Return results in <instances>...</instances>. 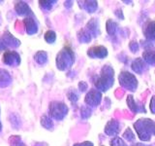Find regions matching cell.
Returning a JSON list of instances; mask_svg holds the SVG:
<instances>
[{"label": "cell", "mask_w": 155, "mask_h": 146, "mask_svg": "<svg viewBox=\"0 0 155 146\" xmlns=\"http://www.w3.org/2000/svg\"><path fill=\"white\" fill-rule=\"evenodd\" d=\"M134 128L140 139L143 141H148L152 135H155V122L150 119L143 118L138 120L134 124Z\"/></svg>", "instance_id": "6da1fadb"}, {"label": "cell", "mask_w": 155, "mask_h": 146, "mask_svg": "<svg viewBox=\"0 0 155 146\" xmlns=\"http://www.w3.org/2000/svg\"><path fill=\"white\" fill-rule=\"evenodd\" d=\"M114 71L110 65L106 64L102 68L100 75L97 77L94 82L96 89L99 92H107L114 85Z\"/></svg>", "instance_id": "7a4b0ae2"}, {"label": "cell", "mask_w": 155, "mask_h": 146, "mask_svg": "<svg viewBox=\"0 0 155 146\" xmlns=\"http://www.w3.org/2000/svg\"><path fill=\"white\" fill-rule=\"evenodd\" d=\"M75 61L74 52L70 47H64L56 56V66L59 70L64 71L72 67Z\"/></svg>", "instance_id": "3957f363"}, {"label": "cell", "mask_w": 155, "mask_h": 146, "mask_svg": "<svg viewBox=\"0 0 155 146\" xmlns=\"http://www.w3.org/2000/svg\"><path fill=\"white\" fill-rule=\"evenodd\" d=\"M67 113H68V107L64 102L61 101L51 102L50 107H48V114L53 119L60 121L67 115Z\"/></svg>", "instance_id": "277c9868"}, {"label": "cell", "mask_w": 155, "mask_h": 146, "mask_svg": "<svg viewBox=\"0 0 155 146\" xmlns=\"http://www.w3.org/2000/svg\"><path fill=\"white\" fill-rule=\"evenodd\" d=\"M118 81L121 87L130 92H135L138 87V81L136 77L128 71H122L118 76Z\"/></svg>", "instance_id": "5b68a950"}, {"label": "cell", "mask_w": 155, "mask_h": 146, "mask_svg": "<svg viewBox=\"0 0 155 146\" xmlns=\"http://www.w3.org/2000/svg\"><path fill=\"white\" fill-rule=\"evenodd\" d=\"M102 100V92L98 90H91L86 94L84 101L89 106H97Z\"/></svg>", "instance_id": "8992f818"}, {"label": "cell", "mask_w": 155, "mask_h": 146, "mask_svg": "<svg viewBox=\"0 0 155 146\" xmlns=\"http://www.w3.org/2000/svg\"><path fill=\"white\" fill-rule=\"evenodd\" d=\"M3 61L10 66H18L21 63V57L15 51H6L3 55Z\"/></svg>", "instance_id": "52a82bcc"}, {"label": "cell", "mask_w": 155, "mask_h": 146, "mask_svg": "<svg viewBox=\"0 0 155 146\" xmlns=\"http://www.w3.org/2000/svg\"><path fill=\"white\" fill-rule=\"evenodd\" d=\"M87 56L92 58H105L108 56V50L104 46H93L88 49Z\"/></svg>", "instance_id": "ba28073f"}, {"label": "cell", "mask_w": 155, "mask_h": 146, "mask_svg": "<svg viewBox=\"0 0 155 146\" xmlns=\"http://www.w3.org/2000/svg\"><path fill=\"white\" fill-rule=\"evenodd\" d=\"M143 35L148 41H155V21L149 19L143 24Z\"/></svg>", "instance_id": "9c48e42d"}, {"label": "cell", "mask_w": 155, "mask_h": 146, "mask_svg": "<svg viewBox=\"0 0 155 146\" xmlns=\"http://www.w3.org/2000/svg\"><path fill=\"white\" fill-rule=\"evenodd\" d=\"M119 123L114 119L109 121L105 127V134L110 136H115L119 133Z\"/></svg>", "instance_id": "30bf717a"}, {"label": "cell", "mask_w": 155, "mask_h": 146, "mask_svg": "<svg viewBox=\"0 0 155 146\" xmlns=\"http://www.w3.org/2000/svg\"><path fill=\"white\" fill-rule=\"evenodd\" d=\"M23 24L25 26L26 32L29 35H33L38 31V24L36 21L31 17H27L23 19Z\"/></svg>", "instance_id": "8fae6325"}, {"label": "cell", "mask_w": 155, "mask_h": 146, "mask_svg": "<svg viewBox=\"0 0 155 146\" xmlns=\"http://www.w3.org/2000/svg\"><path fill=\"white\" fill-rule=\"evenodd\" d=\"M2 39L5 43V45L8 47H13V48H16V47H18L19 44H21V41L17 39L15 36H13L11 33L9 31H5L3 36H2Z\"/></svg>", "instance_id": "7c38bea8"}, {"label": "cell", "mask_w": 155, "mask_h": 146, "mask_svg": "<svg viewBox=\"0 0 155 146\" xmlns=\"http://www.w3.org/2000/svg\"><path fill=\"white\" fill-rule=\"evenodd\" d=\"M85 29L91 34V36H93V37H97L100 34L99 23L96 19H91L90 21L87 23Z\"/></svg>", "instance_id": "4fadbf2b"}, {"label": "cell", "mask_w": 155, "mask_h": 146, "mask_svg": "<svg viewBox=\"0 0 155 146\" xmlns=\"http://www.w3.org/2000/svg\"><path fill=\"white\" fill-rule=\"evenodd\" d=\"M132 69L136 73H138V74H142V73H143L147 69V63L144 62L142 57H138L134 60V61L132 62Z\"/></svg>", "instance_id": "5bb4252c"}, {"label": "cell", "mask_w": 155, "mask_h": 146, "mask_svg": "<svg viewBox=\"0 0 155 146\" xmlns=\"http://www.w3.org/2000/svg\"><path fill=\"white\" fill-rule=\"evenodd\" d=\"M15 10L18 15H32V11L31 9L29 8L28 5L25 2H22V1H18L15 3Z\"/></svg>", "instance_id": "9a60e30c"}, {"label": "cell", "mask_w": 155, "mask_h": 146, "mask_svg": "<svg viewBox=\"0 0 155 146\" xmlns=\"http://www.w3.org/2000/svg\"><path fill=\"white\" fill-rule=\"evenodd\" d=\"M11 82H12V77L10 75V73L7 70L0 68V88L9 86L11 84Z\"/></svg>", "instance_id": "2e32d148"}, {"label": "cell", "mask_w": 155, "mask_h": 146, "mask_svg": "<svg viewBox=\"0 0 155 146\" xmlns=\"http://www.w3.org/2000/svg\"><path fill=\"white\" fill-rule=\"evenodd\" d=\"M127 104H128V106H129V108H130V110L131 111H133L134 113H137V112H145V109L143 108V107H140V106H139L138 104H137V102H136L135 100H134V97L131 96V95H129L128 96H127Z\"/></svg>", "instance_id": "e0dca14e"}, {"label": "cell", "mask_w": 155, "mask_h": 146, "mask_svg": "<svg viewBox=\"0 0 155 146\" xmlns=\"http://www.w3.org/2000/svg\"><path fill=\"white\" fill-rule=\"evenodd\" d=\"M81 4H84V5H81V8H84L87 13L92 14L94 13L97 8H98V3L97 1H81Z\"/></svg>", "instance_id": "ac0fdd59"}, {"label": "cell", "mask_w": 155, "mask_h": 146, "mask_svg": "<svg viewBox=\"0 0 155 146\" xmlns=\"http://www.w3.org/2000/svg\"><path fill=\"white\" fill-rule=\"evenodd\" d=\"M143 60L149 65H155V51L147 50L143 54Z\"/></svg>", "instance_id": "d6986e66"}, {"label": "cell", "mask_w": 155, "mask_h": 146, "mask_svg": "<svg viewBox=\"0 0 155 146\" xmlns=\"http://www.w3.org/2000/svg\"><path fill=\"white\" fill-rule=\"evenodd\" d=\"M106 27H107V32H108L109 35L113 36L116 33V31H117L118 24L115 22H114L113 19H108V22H107V24H106Z\"/></svg>", "instance_id": "ffe728a7"}, {"label": "cell", "mask_w": 155, "mask_h": 146, "mask_svg": "<svg viewBox=\"0 0 155 146\" xmlns=\"http://www.w3.org/2000/svg\"><path fill=\"white\" fill-rule=\"evenodd\" d=\"M34 60L39 64H45L48 61V54L45 51H39L34 56Z\"/></svg>", "instance_id": "44dd1931"}, {"label": "cell", "mask_w": 155, "mask_h": 146, "mask_svg": "<svg viewBox=\"0 0 155 146\" xmlns=\"http://www.w3.org/2000/svg\"><path fill=\"white\" fill-rule=\"evenodd\" d=\"M91 34L86 30L85 28L81 29V30L78 34V38H79V41L81 43H89L91 41Z\"/></svg>", "instance_id": "7402d4cb"}, {"label": "cell", "mask_w": 155, "mask_h": 146, "mask_svg": "<svg viewBox=\"0 0 155 146\" xmlns=\"http://www.w3.org/2000/svg\"><path fill=\"white\" fill-rule=\"evenodd\" d=\"M41 125L45 129H47V130H51V129H52V127H53V123H52L51 119L48 116H47V115L42 116V118H41Z\"/></svg>", "instance_id": "603a6c76"}, {"label": "cell", "mask_w": 155, "mask_h": 146, "mask_svg": "<svg viewBox=\"0 0 155 146\" xmlns=\"http://www.w3.org/2000/svg\"><path fill=\"white\" fill-rule=\"evenodd\" d=\"M9 142H10V145L11 146H25L24 143L21 141V136H18V135L11 136L9 139Z\"/></svg>", "instance_id": "cb8c5ba5"}, {"label": "cell", "mask_w": 155, "mask_h": 146, "mask_svg": "<svg viewBox=\"0 0 155 146\" xmlns=\"http://www.w3.org/2000/svg\"><path fill=\"white\" fill-rule=\"evenodd\" d=\"M45 40L50 43V44H52L54 43V41L56 40V34L54 31L52 30H48L45 33Z\"/></svg>", "instance_id": "d4e9b609"}, {"label": "cell", "mask_w": 155, "mask_h": 146, "mask_svg": "<svg viewBox=\"0 0 155 146\" xmlns=\"http://www.w3.org/2000/svg\"><path fill=\"white\" fill-rule=\"evenodd\" d=\"M123 137L127 141H130L131 142V141H133L135 139V134H133L132 130H131L130 128H127V130H126L123 134Z\"/></svg>", "instance_id": "484cf974"}, {"label": "cell", "mask_w": 155, "mask_h": 146, "mask_svg": "<svg viewBox=\"0 0 155 146\" xmlns=\"http://www.w3.org/2000/svg\"><path fill=\"white\" fill-rule=\"evenodd\" d=\"M90 115H91V109L89 108V107L82 106L81 109V118L86 119V118H88V117H90Z\"/></svg>", "instance_id": "4316f807"}, {"label": "cell", "mask_w": 155, "mask_h": 146, "mask_svg": "<svg viewBox=\"0 0 155 146\" xmlns=\"http://www.w3.org/2000/svg\"><path fill=\"white\" fill-rule=\"evenodd\" d=\"M110 145L111 146H126L123 139L117 137V136H115V137H114L110 140Z\"/></svg>", "instance_id": "83f0119b"}, {"label": "cell", "mask_w": 155, "mask_h": 146, "mask_svg": "<svg viewBox=\"0 0 155 146\" xmlns=\"http://www.w3.org/2000/svg\"><path fill=\"white\" fill-rule=\"evenodd\" d=\"M56 1H39L40 6L45 10H51L53 6V4H55Z\"/></svg>", "instance_id": "f1b7e54d"}, {"label": "cell", "mask_w": 155, "mask_h": 146, "mask_svg": "<svg viewBox=\"0 0 155 146\" xmlns=\"http://www.w3.org/2000/svg\"><path fill=\"white\" fill-rule=\"evenodd\" d=\"M67 96L72 102H76V101H78V99H79V95H78V92L75 90L70 91L67 94Z\"/></svg>", "instance_id": "f546056e"}, {"label": "cell", "mask_w": 155, "mask_h": 146, "mask_svg": "<svg viewBox=\"0 0 155 146\" xmlns=\"http://www.w3.org/2000/svg\"><path fill=\"white\" fill-rule=\"evenodd\" d=\"M129 48H130V50L132 51L133 53H137L138 51H139V49H140V47H139V44L136 42L135 40H133V41H131L130 42V44H129Z\"/></svg>", "instance_id": "4dcf8cb0"}, {"label": "cell", "mask_w": 155, "mask_h": 146, "mask_svg": "<svg viewBox=\"0 0 155 146\" xmlns=\"http://www.w3.org/2000/svg\"><path fill=\"white\" fill-rule=\"evenodd\" d=\"M149 108H150V111H151V113L152 114H155V96H153L151 100H150Z\"/></svg>", "instance_id": "1f68e13d"}, {"label": "cell", "mask_w": 155, "mask_h": 146, "mask_svg": "<svg viewBox=\"0 0 155 146\" xmlns=\"http://www.w3.org/2000/svg\"><path fill=\"white\" fill-rule=\"evenodd\" d=\"M87 84L85 82H80L79 83V90L81 91V92H85L86 90H87Z\"/></svg>", "instance_id": "d6a6232c"}, {"label": "cell", "mask_w": 155, "mask_h": 146, "mask_svg": "<svg viewBox=\"0 0 155 146\" xmlns=\"http://www.w3.org/2000/svg\"><path fill=\"white\" fill-rule=\"evenodd\" d=\"M74 146H94V145L92 142H90V141H84V142H81V143H77Z\"/></svg>", "instance_id": "836d02e7"}, {"label": "cell", "mask_w": 155, "mask_h": 146, "mask_svg": "<svg viewBox=\"0 0 155 146\" xmlns=\"http://www.w3.org/2000/svg\"><path fill=\"white\" fill-rule=\"evenodd\" d=\"M6 49H7V46L5 45V43H4V41H3L2 37H0V52H2V51H4V50H6Z\"/></svg>", "instance_id": "e575fe53"}, {"label": "cell", "mask_w": 155, "mask_h": 146, "mask_svg": "<svg viewBox=\"0 0 155 146\" xmlns=\"http://www.w3.org/2000/svg\"><path fill=\"white\" fill-rule=\"evenodd\" d=\"M121 12H122V11H121V9H119V10H116V11H115V15H116V16H119L120 17V19H123V15L122 14H121Z\"/></svg>", "instance_id": "d590c367"}, {"label": "cell", "mask_w": 155, "mask_h": 146, "mask_svg": "<svg viewBox=\"0 0 155 146\" xmlns=\"http://www.w3.org/2000/svg\"><path fill=\"white\" fill-rule=\"evenodd\" d=\"M132 146H144V145H143V144H140V143H136L135 145L133 144Z\"/></svg>", "instance_id": "8d00e7d4"}, {"label": "cell", "mask_w": 155, "mask_h": 146, "mask_svg": "<svg viewBox=\"0 0 155 146\" xmlns=\"http://www.w3.org/2000/svg\"><path fill=\"white\" fill-rule=\"evenodd\" d=\"M1 129H2V125H1V122H0V131H1Z\"/></svg>", "instance_id": "74e56055"}]
</instances>
